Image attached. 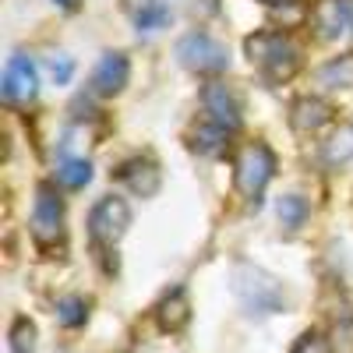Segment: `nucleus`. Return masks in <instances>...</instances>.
Instances as JSON below:
<instances>
[{
	"mask_svg": "<svg viewBox=\"0 0 353 353\" xmlns=\"http://www.w3.org/2000/svg\"><path fill=\"white\" fill-rule=\"evenodd\" d=\"M230 286H233V297L241 301V307L248 314H258V318L283 311L286 301H290L283 283L272 272H265V269H258V265H251V261H237V265H233Z\"/></svg>",
	"mask_w": 353,
	"mask_h": 353,
	"instance_id": "obj_1",
	"label": "nucleus"
},
{
	"mask_svg": "<svg viewBox=\"0 0 353 353\" xmlns=\"http://www.w3.org/2000/svg\"><path fill=\"white\" fill-rule=\"evenodd\" d=\"M248 57H251V64L269 78V81H286L297 74L301 68V53L297 46H293L290 39H283L279 32H258L244 43Z\"/></svg>",
	"mask_w": 353,
	"mask_h": 353,
	"instance_id": "obj_2",
	"label": "nucleus"
},
{
	"mask_svg": "<svg viewBox=\"0 0 353 353\" xmlns=\"http://www.w3.org/2000/svg\"><path fill=\"white\" fill-rule=\"evenodd\" d=\"M272 173H276V156H272L269 145H261V141L244 145L237 152V159H233V184H237L241 198H248L251 205L261 201V191L272 181Z\"/></svg>",
	"mask_w": 353,
	"mask_h": 353,
	"instance_id": "obj_3",
	"label": "nucleus"
},
{
	"mask_svg": "<svg viewBox=\"0 0 353 353\" xmlns=\"http://www.w3.org/2000/svg\"><path fill=\"white\" fill-rule=\"evenodd\" d=\"M32 237L39 248H57L64 241V198L57 194V184H39L32 205Z\"/></svg>",
	"mask_w": 353,
	"mask_h": 353,
	"instance_id": "obj_4",
	"label": "nucleus"
},
{
	"mask_svg": "<svg viewBox=\"0 0 353 353\" xmlns=\"http://www.w3.org/2000/svg\"><path fill=\"white\" fill-rule=\"evenodd\" d=\"M176 57L181 64L194 74H223L230 68V53L219 39H212L209 32H188L176 43Z\"/></svg>",
	"mask_w": 353,
	"mask_h": 353,
	"instance_id": "obj_5",
	"label": "nucleus"
},
{
	"mask_svg": "<svg viewBox=\"0 0 353 353\" xmlns=\"http://www.w3.org/2000/svg\"><path fill=\"white\" fill-rule=\"evenodd\" d=\"M128 226H131V209H128V201L117 198V194L99 198L92 205V212H88V237L99 248H113L128 233Z\"/></svg>",
	"mask_w": 353,
	"mask_h": 353,
	"instance_id": "obj_6",
	"label": "nucleus"
},
{
	"mask_svg": "<svg viewBox=\"0 0 353 353\" xmlns=\"http://www.w3.org/2000/svg\"><path fill=\"white\" fill-rule=\"evenodd\" d=\"M0 96L8 106H28L39 96V74L36 64L25 53H11L4 64V78H0Z\"/></svg>",
	"mask_w": 353,
	"mask_h": 353,
	"instance_id": "obj_7",
	"label": "nucleus"
},
{
	"mask_svg": "<svg viewBox=\"0 0 353 353\" xmlns=\"http://www.w3.org/2000/svg\"><path fill=\"white\" fill-rule=\"evenodd\" d=\"M201 113H205V121H212L226 131L241 128V103L223 81H209L201 88Z\"/></svg>",
	"mask_w": 353,
	"mask_h": 353,
	"instance_id": "obj_8",
	"label": "nucleus"
},
{
	"mask_svg": "<svg viewBox=\"0 0 353 353\" xmlns=\"http://www.w3.org/2000/svg\"><path fill=\"white\" fill-rule=\"evenodd\" d=\"M311 25L321 39H339L353 32V0H314Z\"/></svg>",
	"mask_w": 353,
	"mask_h": 353,
	"instance_id": "obj_9",
	"label": "nucleus"
},
{
	"mask_svg": "<svg viewBox=\"0 0 353 353\" xmlns=\"http://www.w3.org/2000/svg\"><path fill=\"white\" fill-rule=\"evenodd\" d=\"M131 78V64L124 53H103L92 71V92L96 96H117Z\"/></svg>",
	"mask_w": 353,
	"mask_h": 353,
	"instance_id": "obj_10",
	"label": "nucleus"
},
{
	"mask_svg": "<svg viewBox=\"0 0 353 353\" xmlns=\"http://www.w3.org/2000/svg\"><path fill=\"white\" fill-rule=\"evenodd\" d=\"M117 181L128 184L134 194L149 198V194H156V191H159L163 173H159V166H156L152 159H128L121 170H117Z\"/></svg>",
	"mask_w": 353,
	"mask_h": 353,
	"instance_id": "obj_11",
	"label": "nucleus"
},
{
	"mask_svg": "<svg viewBox=\"0 0 353 353\" xmlns=\"http://www.w3.org/2000/svg\"><path fill=\"white\" fill-rule=\"evenodd\" d=\"M290 124L297 128V131H304V134H314V131H321L325 124H332V106L325 99H318V96H304V99L293 103Z\"/></svg>",
	"mask_w": 353,
	"mask_h": 353,
	"instance_id": "obj_12",
	"label": "nucleus"
},
{
	"mask_svg": "<svg viewBox=\"0 0 353 353\" xmlns=\"http://www.w3.org/2000/svg\"><path fill=\"white\" fill-rule=\"evenodd\" d=\"M156 321H159V329L163 332H181L188 321H191V301H188V293L176 286V290H170L166 297L159 301V307H156Z\"/></svg>",
	"mask_w": 353,
	"mask_h": 353,
	"instance_id": "obj_13",
	"label": "nucleus"
},
{
	"mask_svg": "<svg viewBox=\"0 0 353 353\" xmlns=\"http://www.w3.org/2000/svg\"><path fill=\"white\" fill-rule=\"evenodd\" d=\"M233 131L212 124V121H201L194 131H191V149L201 152V156H223L226 152V141H230Z\"/></svg>",
	"mask_w": 353,
	"mask_h": 353,
	"instance_id": "obj_14",
	"label": "nucleus"
},
{
	"mask_svg": "<svg viewBox=\"0 0 353 353\" xmlns=\"http://www.w3.org/2000/svg\"><path fill=\"white\" fill-rule=\"evenodd\" d=\"M173 18V8L170 0H141V4L134 8V25L138 32H159V28H166Z\"/></svg>",
	"mask_w": 353,
	"mask_h": 353,
	"instance_id": "obj_15",
	"label": "nucleus"
},
{
	"mask_svg": "<svg viewBox=\"0 0 353 353\" xmlns=\"http://www.w3.org/2000/svg\"><path fill=\"white\" fill-rule=\"evenodd\" d=\"M321 88H353V53H339L318 71Z\"/></svg>",
	"mask_w": 353,
	"mask_h": 353,
	"instance_id": "obj_16",
	"label": "nucleus"
},
{
	"mask_svg": "<svg viewBox=\"0 0 353 353\" xmlns=\"http://www.w3.org/2000/svg\"><path fill=\"white\" fill-rule=\"evenodd\" d=\"M88 181H92V163L88 159H64L57 166V184L68 191H81L88 188Z\"/></svg>",
	"mask_w": 353,
	"mask_h": 353,
	"instance_id": "obj_17",
	"label": "nucleus"
},
{
	"mask_svg": "<svg viewBox=\"0 0 353 353\" xmlns=\"http://www.w3.org/2000/svg\"><path fill=\"white\" fill-rule=\"evenodd\" d=\"M307 201L301 198V194H283L279 201H276V216H279V223L286 226V230H301L304 223H307Z\"/></svg>",
	"mask_w": 353,
	"mask_h": 353,
	"instance_id": "obj_18",
	"label": "nucleus"
},
{
	"mask_svg": "<svg viewBox=\"0 0 353 353\" xmlns=\"http://www.w3.org/2000/svg\"><path fill=\"white\" fill-rule=\"evenodd\" d=\"M53 314H57V321H61L64 329H78V325H85V318H88V301L85 297H61L57 307H53Z\"/></svg>",
	"mask_w": 353,
	"mask_h": 353,
	"instance_id": "obj_19",
	"label": "nucleus"
},
{
	"mask_svg": "<svg viewBox=\"0 0 353 353\" xmlns=\"http://www.w3.org/2000/svg\"><path fill=\"white\" fill-rule=\"evenodd\" d=\"M353 159V124L339 128L329 141H325V163H350Z\"/></svg>",
	"mask_w": 353,
	"mask_h": 353,
	"instance_id": "obj_20",
	"label": "nucleus"
},
{
	"mask_svg": "<svg viewBox=\"0 0 353 353\" xmlns=\"http://www.w3.org/2000/svg\"><path fill=\"white\" fill-rule=\"evenodd\" d=\"M11 353H36V325L28 318H14V325H11Z\"/></svg>",
	"mask_w": 353,
	"mask_h": 353,
	"instance_id": "obj_21",
	"label": "nucleus"
},
{
	"mask_svg": "<svg viewBox=\"0 0 353 353\" xmlns=\"http://www.w3.org/2000/svg\"><path fill=\"white\" fill-rule=\"evenodd\" d=\"M329 353H353V314L336 318L332 339H329Z\"/></svg>",
	"mask_w": 353,
	"mask_h": 353,
	"instance_id": "obj_22",
	"label": "nucleus"
},
{
	"mask_svg": "<svg viewBox=\"0 0 353 353\" xmlns=\"http://www.w3.org/2000/svg\"><path fill=\"white\" fill-rule=\"evenodd\" d=\"M50 74H53L57 85L71 81V74H74V61H71V57H53V61H50Z\"/></svg>",
	"mask_w": 353,
	"mask_h": 353,
	"instance_id": "obj_23",
	"label": "nucleus"
},
{
	"mask_svg": "<svg viewBox=\"0 0 353 353\" xmlns=\"http://www.w3.org/2000/svg\"><path fill=\"white\" fill-rule=\"evenodd\" d=\"M258 4H265V8H297L301 0H258Z\"/></svg>",
	"mask_w": 353,
	"mask_h": 353,
	"instance_id": "obj_24",
	"label": "nucleus"
},
{
	"mask_svg": "<svg viewBox=\"0 0 353 353\" xmlns=\"http://www.w3.org/2000/svg\"><path fill=\"white\" fill-rule=\"evenodd\" d=\"M57 8H64V11H78L81 8V0H53Z\"/></svg>",
	"mask_w": 353,
	"mask_h": 353,
	"instance_id": "obj_25",
	"label": "nucleus"
}]
</instances>
